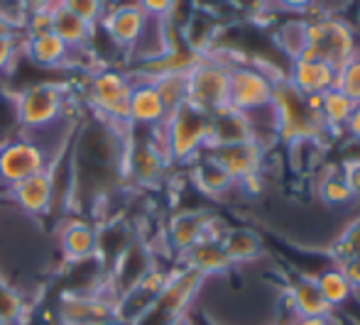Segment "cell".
<instances>
[{
    "label": "cell",
    "instance_id": "obj_33",
    "mask_svg": "<svg viewBox=\"0 0 360 325\" xmlns=\"http://www.w3.org/2000/svg\"><path fill=\"white\" fill-rule=\"evenodd\" d=\"M22 32H25V37H37V34L52 32V10H42V13L25 15Z\"/></svg>",
    "mask_w": 360,
    "mask_h": 325
},
{
    "label": "cell",
    "instance_id": "obj_10",
    "mask_svg": "<svg viewBox=\"0 0 360 325\" xmlns=\"http://www.w3.org/2000/svg\"><path fill=\"white\" fill-rule=\"evenodd\" d=\"M206 281L204 274H199L191 267H181L179 272H172L169 279H167L165 288L157 293L155 303L150 308V316H162L165 318V325L176 316H184L186 306L191 303V298L199 293L201 284Z\"/></svg>",
    "mask_w": 360,
    "mask_h": 325
},
{
    "label": "cell",
    "instance_id": "obj_13",
    "mask_svg": "<svg viewBox=\"0 0 360 325\" xmlns=\"http://www.w3.org/2000/svg\"><path fill=\"white\" fill-rule=\"evenodd\" d=\"M8 191L25 215H32V218L47 215L54 206V196H57V184H54L52 166L39 171V174L27 176V179L20 181V184L10 186Z\"/></svg>",
    "mask_w": 360,
    "mask_h": 325
},
{
    "label": "cell",
    "instance_id": "obj_27",
    "mask_svg": "<svg viewBox=\"0 0 360 325\" xmlns=\"http://www.w3.org/2000/svg\"><path fill=\"white\" fill-rule=\"evenodd\" d=\"M316 284H319V291H321V296L326 298V303L331 308L343 306V303H348V301H351V296H353V286L348 284L346 274H343L338 267L326 269V272L319 274Z\"/></svg>",
    "mask_w": 360,
    "mask_h": 325
},
{
    "label": "cell",
    "instance_id": "obj_24",
    "mask_svg": "<svg viewBox=\"0 0 360 325\" xmlns=\"http://www.w3.org/2000/svg\"><path fill=\"white\" fill-rule=\"evenodd\" d=\"M353 108H356V103L351 98H346L338 88L326 91L321 95V108H319V115H321L323 125H326V132H343Z\"/></svg>",
    "mask_w": 360,
    "mask_h": 325
},
{
    "label": "cell",
    "instance_id": "obj_6",
    "mask_svg": "<svg viewBox=\"0 0 360 325\" xmlns=\"http://www.w3.org/2000/svg\"><path fill=\"white\" fill-rule=\"evenodd\" d=\"M64 115V93L54 84H32L15 98V118L30 132L49 130Z\"/></svg>",
    "mask_w": 360,
    "mask_h": 325
},
{
    "label": "cell",
    "instance_id": "obj_12",
    "mask_svg": "<svg viewBox=\"0 0 360 325\" xmlns=\"http://www.w3.org/2000/svg\"><path fill=\"white\" fill-rule=\"evenodd\" d=\"M169 110H167L162 95L157 93L155 84H152L147 76L143 79H135L133 91H130V100H128V123L130 128H140V130H152L160 128L167 120Z\"/></svg>",
    "mask_w": 360,
    "mask_h": 325
},
{
    "label": "cell",
    "instance_id": "obj_8",
    "mask_svg": "<svg viewBox=\"0 0 360 325\" xmlns=\"http://www.w3.org/2000/svg\"><path fill=\"white\" fill-rule=\"evenodd\" d=\"M49 166V152L30 137H18L0 147V184L8 189Z\"/></svg>",
    "mask_w": 360,
    "mask_h": 325
},
{
    "label": "cell",
    "instance_id": "obj_11",
    "mask_svg": "<svg viewBox=\"0 0 360 325\" xmlns=\"http://www.w3.org/2000/svg\"><path fill=\"white\" fill-rule=\"evenodd\" d=\"M206 152L236 179V184H240V181L250 179V176L262 174L267 147L257 140H248V142H238V145L214 147V150H206Z\"/></svg>",
    "mask_w": 360,
    "mask_h": 325
},
{
    "label": "cell",
    "instance_id": "obj_26",
    "mask_svg": "<svg viewBox=\"0 0 360 325\" xmlns=\"http://www.w3.org/2000/svg\"><path fill=\"white\" fill-rule=\"evenodd\" d=\"M162 95L167 110H174L186 103V71H162L157 76H147Z\"/></svg>",
    "mask_w": 360,
    "mask_h": 325
},
{
    "label": "cell",
    "instance_id": "obj_15",
    "mask_svg": "<svg viewBox=\"0 0 360 325\" xmlns=\"http://www.w3.org/2000/svg\"><path fill=\"white\" fill-rule=\"evenodd\" d=\"M248 140H255L248 113H240V110L231 108V105L216 110V113H209V147L206 150L238 145V142Z\"/></svg>",
    "mask_w": 360,
    "mask_h": 325
},
{
    "label": "cell",
    "instance_id": "obj_20",
    "mask_svg": "<svg viewBox=\"0 0 360 325\" xmlns=\"http://www.w3.org/2000/svg\"><path fill=\"white\" fill-rule=\"evenodd\" d=\"M22 54L42 69H59V66H67L72 49L54 32H47L37 37H22Z\"/></svg>",
    "mask_w": 360,
    "mask_h": 325
},
{
    "label": "cell",
    "instance_id": "obj_23",
    "mask_svg": "<svg viewBox=\"0 0 360 325\" xmlns=\"http://www.w3.org/2000/svg\"><path fill=\"white\" fill-rule=\"evenodd\" d=\"M221 245L233 264H248L262 257V237L250 227H228Z\"/></svg>",
    "mask_w": 360,
    "mask_h": 325
},
{
    "label": "cell",
    "instance_id": "obj_25",
    "mask_svg": "<svg viewBox=\"0 0 360 325\" xmlns=\"http://www.w3.org/2000/svg\"><path fill=\"white\" fill-rule=\"evenodd\" d=\"M307 34H309L307 18H292L277 27L275 42L289 57V62H292V59L302 57V52L307 49Z\"/></svg>",
    "mask_w": 360,
    "mask_h": 325
},
{
    "label": "cell",
    "instance_id": "obj_18",
    "mask_svg": "<svg viewBox=\"0 0 360 325\" xmlns=\"http://www.w3.org/2000/svg\"><path fill=\"white\" fill-rule=\"evenodd\" d=\"M191 181H194V186L201 194L214 196V198H221V196H226L228 191L238 189L236 179L218 164L209 152H204V154H199L191 161Z\"/></svg>",
    "mask_w": 360,
    "mask_h": 325
},
{
    "label": "cell",
    "instance_id": "obj_14",
    "mask_svg": "<svg viewBox=\"0 0 360 325\" xmlns=\"http://www.w3.org/2000/svg\"><path fill=\"white\" fill-rule=\"evenodd\" d=\"M336 74H338L336 66L321 62V59L299 57L292 59L287 81L302 95H323L326 91L336 88Z\"/></svg>",
    "mask_w": 360,
    "mask_h": 325
},
{
    "label": "cell",
    "instance_id": "obj_30",
    "mask_svg": "<svg viewBox=\"0 0 360 325\" xmlns=\"http://www.w3.org/2000/svg\"><path fill=\"white\" fill-rule=\"evenodd\" d=\"M62 5L72 10L74 15H79L81 20H86L89 25H96V27L101 25L105 10H108V0H62Z\"/></svg>",
    "mask_w": 360,
    "mask_h": 325
},
{
    "label": "cell",
    "instance_id": "obj_35",
    "mask_svg": "<svg viewBox=\"0 0 360 325\" xmlns=\"http://www.w3.org/2000/svg\"><path fill=\"white\" fill-rule=\"evenodd\" d=\"M341 174L346 179L348 189H351L353 201H360V159H343L341 164Z\"/></svg>",
    "mask_w": 360,
    "mask_h": 325
},
{
    "label": "cell",
    "instance_id": "obj_3",
    "mask_svg": "<svg viewBox=\"0 0 360 325\" xmlns=\"http://www.w3.org/2000/svg\"><path fill=\"white\" fill-rule=\"evenodd\" d=\"M307 22H309V34H307V49L302 52V57L321 59V62L341 69L358 52L356 34H353L351 25L346 20L323 13L316 20L307 18Z\"/></svg>",
    "mask_w": 360,
    "mask_h": 325
},
{
    "label": "cell",
    "instance_id": "obj_38",
    "mask_svg": "<svg viewBox=\"0 0 360 325\" xmlns=\"http://www.w3.org/2000/svg\"><path fill=\"white\" fill-rule=\"evenodd\" d=\"M338 269L346 274V279H348V284L353 286V291H360V255L351 257V260H346V262H341V264H338Z\"/></svg>",
    "mask_w": 360,
    "mask_h": 325
},
{
    "label": "cell",
    "instance_id": "obj_39",
    "mask_svg": "<svg viewBox=\"0 0 360 325\" xmlns=\"http://www.w3.org/2000/svg\"><path fill=\"white\" fill-rule=\"evenodd\" d=\"M343 132H346L353 142H360V103H356V108H353V113H351V118H348Z\"/></svg>",
    "mask_w": 360,
    "mask_h": 325
},
{
    "label": "cell",
    "instance_id": "obj_41",
    "mask_svg": "<svg viewBox=\"0 0 360 325\" xmlns=\"http://www.w3.org/2000/svg\"><path fill=\"white\" fill-rule=\"evenodd\" d=\"M0 325H8V323H5V321H0Z\"/></svg>",
    "mask_w": 360,
    "mask_h": 325
},
{
    "label": "cell",
    "instance_id": "obj_16",
    "mask_svg": "<svg viewBox=\"0 0 360 325\" xmlns=\"http://www.w3.org/2000/svg\"><path fill=\"white\" fill-rule=\"evenodd\" d=\"M211 213L204 211H181L176 215H172L169 225H167V242L172 245V250L176 252H189L196 242H201L209 230Z\"/></svg>",
    "mask_w": 360,
    "mask_h": 325
},
{
    "label": "cell",
    "instance_id": "obj_7",
    "mask_svg": "<svg viewBox=\"0 0 360 325\" xmlns=\"http://www.w3.org/2000/svg\"><path fill=\"white\" fill-rule=\"evenodd\" d=\"M275 81L267 71L250 64H233L228 69V105L240 113H255L272 105Z\"/></svg>",
    "mask_w": 360,
    "mask_h": 325
},
{
    "label": "cell",
    "instance_id": "obj_9",
    "mask_svg": "<svg viewBox=\"0 0 360 325\" xmlns=\"http://www.w3.org/2000/svg\"><path fill=\"white\" fill-rule=\"evenodd\" d=\"M150 18L140 10V5L135 0H125V3H110L105 10L103 20L98 27L105 32V37L110 39L115 49H120L123 54H130L135 49V44L140 42V37L145 34Z\"/></svg>",
    "mask_w": 360,
    "mask_h": 325
},
{
    "label": "cell",
    "instance_id": "obj_37",
    "mask_svg": "<svg viewBox=\"0 0 360 325\" xmlns=\"http://www.w3.org/2000/svg\"><path fill=\"white\" fill-rule=\"evenodd\" d=\"M15 5L22 15H30L42 13V10H54L57 5H62V0H15Z\"/></svg>",
    "mask_w": 360,
    "mask_h": 325
},
{
    "label": "cell",
    "instance_id": "obj_31",
    "mask_svg": "<svg viewBox=\"0 0 360 325\" xmlns=\"http://www.w3.org/2000/svg\"><path fill=\"white\" fill-rule=\"evenodd\" d=\"M22 54V42L15 32H0V74H8Z\"/></svg>",
    "mask_w": 360,
    "mask_h": 325
},
{
    "label": "cell",
    "instance_id": "obj_2",
    "mask_svg": "<svg viewBox=\"0 0 360 325\" xmlns=\"http://www.w3.org/2000/svg\"><path fill=\"white\" fill-rule=\"evenodd\" d=\"M160 132L172 164H191L209 147V113L184 103L167 115Z\"/></svg>",
    "mask_w": 360,
    "mask_h": 325
},
{
    "label": "cell",
    "instance_id": "obj_5",
    "mask_svg": "<svg viewBox=\"0 0 360 325\" xmlns=\"http://www.w3.org/2000/svg\"><path fill=\"white\" fill-rule=\"evenodd\" d=\"M133 84L135 79L130 74L113 69V66H103L91 74L86 95H89L91 105L98 110L101 118H105L115 128H130L128 100Z\"/></svg>",
    "mask_w": 360,
    "mask_h": 325
},
{
    "label": "cell",
    "instance_id": "obj_21",
    "mask_svg": "<svg viewBox=\"0 0 360 325\" xmlns=\"http://www.w3.org/2000/svg\"><path fill=\"white\" fill-rule=\"evenodd\" d=\"M292 308L299 318H331L333 308L319 291L316 277H299L289 288Z\"/></svg>",
    "mask_w": 360,
    "mask_h": 325
},
{
    "label": "cell",
    "instance_id": "obj_34",
    "mask_svg": "<svg viewBox=\"0 0 360 325\" xmlns=\"http://www.w3.org/2000/svg\"><path fill=\"white\" fill-rule=\"evenodd\" d=\"M140 5V10L152 20H167L174 8L176 0H135Z\"/></svg>",
    "mask_w": 360,
    "mask_h": 325
},
{
    "label": "cell",
    "instance_id": "obj_28",
    "mask_svg": "<svg viewBox=\"0 0 360 325\" xmlns=\"http://www.w3.org/2000/svg\"><path fill=\"white\" fill-rule=\"evenodd\" d=\"M316 191H319V198H321L326 206H346V203L353 201L351 189H348L341 171H333V174L321 176Z\"/></svg>",
    "mask_w": 360,
    "mask_h": 325
},
{
    "label": "cell",
    "instance_id": "obj_19",
    "mask_svg": "<svg viewBox=\"0 0 360 325\" xmlns=\"http://www.w3.org/2000/svg\"><path fill=\"white\" fill-rule=\"evenodd\" d=\"M52 32L67 44L69 49H89L94 42L98 27L89 25L86 20H81L79 15H74L72 10H67L64 5H57L52 10Z\"/></svg>",
    "mask_w": 360,
    "mask_h": 325
},
{
    "label": "cell",
    "instance_id": "obj_22",
    "mask_svg": "<svg viewBox=\"0 0 360 325\" xmlns=\"http://www.w3.org/2000/svg\"><path fill=\"white\" fill-rule=\"evenodd\" d=\"M184 264L196 269L199 274H204V277L226 274L233 267V262L228 260L226 250H223L221 240H214V237H204L189 252H184Z\"/></svg>",
    "mask_w": 360,
    "mask_h": 325
},
{
    "label": "cell",
    "instance_id": "obj_36",
    "mask_svg": "<svg viewBox=\"0 0 360 325\" xmlns=\"http://www.w3.org/2000/svg\"><path fill=\"white\" fill-rule=\"evenodd\" d=\"M275 10H287L292 15H307L316 8V0H272Z\"/></svg>",
    "mask_w": 360,
    "mask_h": 325
},
{
    "label": "cell",
    "instance_id": "obj_29",
    "mask_svg": "<svg viewBox=\"0 0 360 325\" xmlns=\"http://www.w3.org/2000/svg\"><path fill=\"white\" fill-rule=\"evenodd\" d=\"M336 88L353 103H360V52L353 54L336 74Z\"/></svg>",
    "mask_w": 360,
    "mask_h": 325
},
{
    "label": "cell",
    "instance_id": "obj_32",
    "mask_svg": "<svg viewBox=\"0 0 360 325\" xmlns=\"http://www.w3.org/2000/svg\"><path fill=\"white\" fill-rule=\"evenodd\" d=\"M22 308H25V303H22V296H20L18 291L0 288V321L13 325L15 321H20Z\"/></svg>",
    "mask_w": 360,
    "mask_h": 325
},
{
    "label": "cell",
    "instance_id": "obj_4",
    "mask_svg": "<svg viewBox=\"0 0 360 325\" xmlns=\"http://www.w3.org/2000/svg\"><path fill=\"white\" fill-rule=\"evenodd\" d=\"M228 69L231 64L218 59L216 54L199 57L186 69V103L204 113L228 105Z\"/></svg>",
    "mask_w": 360,
    "mask_h": 325
},
{
    "label": "cell",
    "instance_id": "obj_1",
    "mask_svg": "<svg viewBox=\"0 0 360 325\" xmlns=\"http://www.w3.org/2000/svg\"><path fill=\"white\" fill-rule=\"evenodd\" d=\"M272 110H275V120H277V137L285 145L292 147L309 145V142L326 135V125H323L319 110H314L309 105L307 95L299 93L287 81V76L275 81Z\"/></svg>",
    "mask_w": 360,
    "mask_h": 325
},
{
    "label": "cell",
    "instance_id": "obj_40",
    "mask_svg": "<svg viewBox=\"0 0 360 325\" xmlns=\"http://www.w3.org/2000/svg\"><path fill=\"white\" fill-rule=\"evenodd\" d=\"M167 325H194V323H191V321H189V316H186V313H184V316H176V318H172V321L167 323Z\"/></svg>",
    "mask_w": 360,
    "mask_h": 325
},
{
    "label": "cell",
    "instance_id": "obj_17",
    "mask_svg": "<svg viewBox=\"0 0 360 325\" xmlns=\"http://www.w3.org/2000/svg\"><path fill=\"white\" fill-rule=\"evenodd\" d=\"M59 247L69 262L94 260L98 255V230L86 220H72L59 232Z\"/></svg>",
    "mask_w": 360,
    "mask_h": 325
}]
</instances>
